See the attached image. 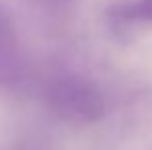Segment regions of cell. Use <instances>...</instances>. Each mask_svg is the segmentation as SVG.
<instances>
[{
    "mask_svg": "<svg viewBox=\"0 0 152 150\" xmlns=\"http://www.w3.org/2000/svg\"><path fill=\"white\" fill-rule=\"evenodd\" d=\"M56 113L70 121H95L103 115L105 101L101 91L82 78H62L50 93Z\"/></svg>",
    "mask_w": 152,
    "mask_h": 150,
    "instance_id": "1",
    "label": "cell"
},
{
    "mask_svg": "<svg viewBox=\"0 0 152 150\" xmlns=\"http://www.w3.org/2000/svg\"><path fill=\"white\" fill-rule=\"evenodd\" d=\"M107 25L117 33L152 25V0H115L107 8Z\"/></svg>",
    "mask_w": 152,
    "mask_h": 150,
    "instance_id": "2",
    "label": "cell"
},
{
    "mask_svg": "<svg viewBox=\"0 0 152 150\" xmlns=\"http://www.w3.org/2000/svg\"><path fill=\"white\" fill-rule=\"evenodd\" d=\"M58 2H64V0H58Z\"/></svg>",
    "mask_w": 152,
    "mask_h": 150,
    "instance_id": "3",
    "label": "cell"
}]
</instances>
